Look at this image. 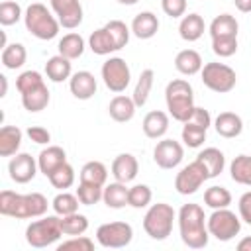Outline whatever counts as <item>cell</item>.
Returning <instances> with one entry per match:
<instances>
[{"label":"cell","mask_w":251,"mask_h":251,"mask_svg":"<svg viewBox=\"0 0 251 251\" xmlns=\"http://www.w3.org/2000/svg\"><path fill=\"white\" fill-rule=\"evenodd\" d=\"M61 235V216H45L41 220L31 222L25 227V241L35 249L53 245Z\"/></svg>","instance_id":"8"},{"label":"cell","mask_w":251,"mask_h":251,"mask_svg":"<svg viewBox=\"0 0 251 251\" xmlns=\"http://www.w3.org/2000/svg\"><path fill=\"white\" fill-rule=\"evenodd\" d=\"M229 175L237 184L251 186V155H237L229 165Z\"/></svg>","instance_id":"33"},{"label":"cell","mask_w":251,"mask_h":251,"mask_svg":"<svg viewBox=\"0 0 251 251\" xmlns=\"http://www.w3.org/2000/svg\"><path fill=\"white\" fill-rule=\"evenodd\" d=\"M212 51L218 57H231L237 51V37H214Z\"/></svg>","instance_id":"44"},{"label":"cell","mask_w":251,"mask_h":251,"mask_svg":"<svg viewBox=\"0 0 251 251\" xmlns=\"http://www.w3.org/2000/svg\"><path fill=\"white\" fill-rule=\"evenodd\" d=\"M25 133H27V137H29L33 143H39V145H45V143L51 141V133H49L45 127H41V126H29V127L25 129Z\"/></svg>","instance_id":"47"},{"label":"cell","mask_w":251,"mask_h":251,"mask_svg":"<svg viewBox=\"0 0 251 251\" xmlns=\"http://www.w3.org/2000/svg\"><path fill=\"white\" fill-rule=\"evenodd\" d=\"M37 169H39V165L29 153H16L8 163L10 178L18 184H25V182L33 180Z\"/></svg>","instance_id":"15"},{"label":"cell","mask_w":251,"mask_h":251,"mask_svg":"<svg viewBox=\"0 0 251 251\" xmlns=\"http://www.w3.org/2000/svg\"><path fill=\"white\" fill-rule=\"evenodd\" d=\"M22 129L18 126H4L0 129V155L2 157H12L18 153L22 145Z\"/></svg>","instance_id":"27"},{"label":"cell","mask_w":251,"mask_h":251,"mask_svg":"<svg viewBox=\"0 0 251 251\" xmlns=\"http://www.w3.org/2000/svg\"><path fill=\"white\" fill-rule=\"evenodd\" d=\"M47 198L41 192L31 194H18L12 190L0 192V214L10 216L16 220H29V218H41L47 212Z\"/></svg>","instance_id":"1"},{"label":"cell","mask_w":251,"mask_h":251,"mask_svg":"<svg viewBox=\"0 0 251 251\" xmlns=\"http://www.w3.org/2000/svg\"><path fill=\"white\" fill-rule=\"evenodd\" d=\"M47 178H49V182H51L55 188L67 190V188H71L73 182H75V169H73L69 163H63V165L57 167Z\"/></svg>","instance_id":"39"},{"label":"cell","mask_w":251,"mask_h":251,"mask_svg":"<svg viewBox=\"0 0 251 251\" xmlns=\"http://www.w3.org/2000/svg\"><path fill=\"white\" fill-rule=\"evenodd\" d=\"M159 31V20L153 12H139L131 22V33L139 39H151Z\"/></svg>","instance_id":"23"},{"label":"cell","mask_w":251,"mask_h":251,"mask_svg":"<svg viewBox=\"0 0 251 251\" xmlns=\"http://www.w3.org/2000/svg\"><path fill=\"white\" fill-rule=\"evenodd\" d=\"M206 131H208L206 127H202V126L186 120L184 126H182V141H184V145H188V147H200L206 141Z\"/></svg>","instance_id":"40"},{"label":"cell","mask_w":251,"mask_h":251,"mask_svg":"<svg viewBox=\"0 0 251 251\" xmlns=\"http://www.w3.org/2000/svg\"><path fill=\"white\" fill-rule=\"evenodd\" d=\"M22 18V8L18 2L12 0H4L0 4V24L2 25H12Z\"/></svg>","instance_id":"43"},{"label":"cell","mask_w":251,"mask_h":251,"mask_svg":"<svg viewBox=\"0 0 251 251\" xmlns=\"http://www.w3.org/2000/svg\"><path fill=\"white\" fill-rule=\"evenodd\" d=\"M239 24L231 14H220L210 24V35L214 37H237Z\"/></svg>","instance_id":"30"},{"label":"cell","mask_w":251,"mask_h":251,"mask_svg":"<svg viewBox=\"0 0 251 251\" xmlns=\"http://www.w3.org/2000/svg\"><path fill=\"white\" fill-rule=\"evenodd\" d=\"M206 226L210 235H214L218 241H231L241 231V218L227 208H218L208 216Z\"/></svg>","instance_id":"10"},{"label":"cell","mask_w":251,"mask_h":251,"mask_svg":"<svg viewBox=\"0 0 251 251\" xmlns=\"http://www.w3.org/2000/svg\"><path fill=\"white\" fill-rule=\"evenodd\" d=\"M139 171V163L131 153H120L114 161H112V175L116 180L120 182H131L137 176Z\"/></svg>","instance_id":"18"},{"label":"cell","mask_w":251,"mask_h":251,"mask_svg":"<svg viewBox=\"0 0 251 251\" xmlns=\"http://www.w3.org/2000/svg\"><path fill=\"white\" fill-rule=\"evenodd\" d=\"M196 159L206 167L210 178L218 176V175L224 171V167H226V157H224V153H222L220 149H216V147H206L204 151H200V153L196 155Z\"/></svg>","instance_id":"29"},{"label":"cell","mask_w":251,"mask_h":251,"mask_svg":"<svg viewBox=\"0 0 251 251\" xmlns=\"http://www.w3.org/2000/svg\"><path fill=\"white\" fill-rule=\"evenodd\" d=\"M135 102H133V98H129V96H124V94H118V96H114L112 100H110V104H108V114H110V118L114 120V122H120V124H126V122H129L133 116H135Z\"/></svg>","instance_id":"20"},{"label":"cell","mask_w":251,"mask_h":251,"mask_svg":"<svg viewBox=\"0 0 251 251\" xmlns=\"http://www.w3.org/2000/svg\"><path fill=\"white\" fill-rule=\"evenodd\" d=\"M141 127L149 139H161L169 129V116L163 110H153L143 118Z\"/></svg>","instance_id":"21"},{"label":"cell","mask_w":251,"mask_h":251,"mask_svg":"<svg viewBox=\"0 0 251 251\" xmlns=\"http://www.w3.org/2000/svg\"><path fill=\"white\" fill-rule=\"evenodd\" d=\"M127 198H129V188L126 186V182L116 180V182H110V184L104 186L102 200H104V204H106L108 208L120 210V208H124V206H129Z\"/></svg>","instance_id":"24"},{"label":"cell","mask_w":251,"mask_h":251,"mask_svg":"<svg viewBox=\"0 0 251 251\" xmlns=\"http://www.w3.org/2000/svg\"><path fill=\"white\" fill-rule=\"evenodd\" d=\"M214 129L218 135L231 139L243 131V122L235 112H220L218 118L214 120Z\"/></svg>","instance_id":"19"},{"label":"cell","mask_w":251,"mask_h":251,"mask_svg":"<svg viewBox=\"0 0 251 251\" xmlns=\"http://www.w3.org/2000/svg\"><path fill=\"white\" fill-rule=\"evenodd\" d=\"M25 59H27V51H25V47L22 43H10V45H6L2 49V55H0L2 65L6 69H10V71L20 69L25 63Z\"/></svg>","instance_id":"32"},{"label":"cell","mask_w":251,"mask_h":251,"mask_svg":"<svg viewBox=\"0 0 251 251\" xmlns=\"http://www.w3.org/2000/svg\"><path fill=\"white\" fill-rule=\"evenodd\" d=\"M102 194H104V186H100V184L80 182L78 188H76V196H78L80 204H84V206H92V204L100 202Z\"/></svg>","instance_id":"41"},{"label":"cell","mask_w":251,"mask_h":251,"mask_svg":"<svg viewBox=\"0 0 251 251\" xmlns=\"http://www.w3.org/2000/svg\"><path fill=\"white\" fill-rule=\"evenodd\" d=\"M208 171L206 167L194 159L192 163H188L186 167H182L178 173H176V178H175V188L178 194L182 196H188V194H194L202 184L204 180H208Z\"/></svg>","instance_id":"12"},{"label":"cell","mask_w":251,"mask_h":251,"mask_svg":"<svg viewBox=\"0 0 251 251\" xmlns=\"http://www.w3.org/2000/svg\"><path fill=\"white\" fill-rule=\"evenodd\" d=\"M51 8L59 24L67 29H75L82 22V6L78 0H51Z\"/></svg>","instance_id":"16"},{"label":"cell","mask_w":251,"mask_h":251,"mask_svg":"<svg viewBox=\"0 0 251 251\" xmlns=\"http://www.w3.org/2000/svg\"><path fill=\"white\" fill-rule=\"evenodd\" d=\"M161 8L171 18H180L186 12V0H161Z\"/></svg>","instance_id":"46"},{"label":"cell","mask_w":251,"mask_h":251,"mask_svg":"<svg viewBox=\"0 0 251 251\" xmlns=\"http://www.w3.org/2000/svg\"><path fill=\"white\" fill-rule=\"evenodd\" d=\"M16 88L22 94V104L27 112H41L49 104V88L37 71H25L16 78Z\"/></svg>","instance_id":"4"},{"label":"cell","mask_w":251,"mask_h":251,"mask_svg":"<svg viewBox=\"0 0 251 251\" xmlns=\"http://www.w3.org/2000/svg\"><path fill=\"white\" fill-rule=\"evenodd\" d=\"M237 251H251V237H243L237 243Z\"/></svg>","instance_id":"51"},{"label":"cell","mask_w":251,"mask_h":251,"mask_svg":"<svg viewBox=\"0 0 251 251\" xmlns=\"http://www.w3.org/2000/svg\"><path fill=\"white\" fill-rule=\"evenodd\" d=\"M184 157V149L175 139H161L153 149V161L161 169H175L180 165Z\"/></svg>","instance_id":"14"},{"label":"cell","mask_w":251,"mask_h":251,"mask_svg":"<svg viewBox=\"0 0 251 251\" xmlns=\"http://www.w3.org/2000/svg\"><path fill=\"white\" fill-rule=\"evenodd\" d=\"M24 22H25V29L33 37L43 39V41L53 39L59 33V27H61L59 20L41 2H33V4L27 6V10L24 14Z\"/></svg>","instance_id":"6"},{"label":"cell","mask_w":251,"mask_h":251,"mask_svg":"<svg viewBox=\"0 0 251 251\" xmlns=\"http://www.w3.org/2000/svg\"><path fill=\"white\" fill-rule=\"evenodd\" d=\"M200 76H202L204 86L218 94H226L233 90L237 82L235 71L226 63H206L200 71Z\"/></svg>","instance_id":"9"},{"label":"cell","mask_w":251,"mask_h":251,"mask_svg":"<svg viewBox=\"0 0 251 251\" xmlns=\"http://www.w3.org/2000/svg\"><path fill=\"white\" fill-rule=\"evenodd\" d=\"M129 41V27L122 20H110L104 27L96 29L88 37V47L94 55H110L120 51Z\"/></svg>","instance_id":"3"},{"label":"cell","mask_w":251,"mask_h":251,"mask_svg":"<svg viewBox=\"0 0 251 251\" xmlns=\"http://www.w3.org/2000/svg\"><path fill=\"white\" fill-rule=\"evenodd\" d=\"M133 239V229L127 222H110L102 224L96 229V241L106 249H122Z\"/></svg>","instance_id":"11"},{"label":"cell","mask_w":251,"mask_h":251,"mask_svg":"<svg viewBox=\"0 0 251 251\" xmlns=\"http://www.w3.org/2000/svg\"><path fill=\"white\" fill-rule=\"evenodd\" d=\"M71 71H73L71 69V59H67L63 55H55V57L47 59V63H45V75L53 82H63V80L71 78L73 76Z\"/></svg>","instance_id":"28"},{"label":"cell","mask_w":251,"mask_h":251,"mask_svg":"<svg viewBox=\"0 0 251 251\" xmlns=\"http://www.w3.org/2000/svg\"><path fill=\"white\" fill-rule=\"evenodd\" d=\"M165 100H167V110L176 122H186L190 120L194 112V90L188 80L175 78L167 84L165 88Z\"/></svg>","instance_id":"5"},{"label":"cell","mask_w":251,"mask_h":251,"mask_svg":"<svg viewBox=\"0 0 251 251\" xmlns=\"http://www.w3.org/2000/svg\"><path fill=\"white\" fill-rule=\"evenodd\" d=\"M151 198H153V192L147 184H135V186L129 188L127 202H129L131 208H145V206H149Z\"/></svg>","instance_id":"42"},{"label":"cell","mask_w":251,"mask_h":251,"mask_svg":"<svg viewBox=\"0 0 251 251\" xmlns=\"http://www.w3.org/2000/svg\"><path fill=\"white\" fill-rule=\"evenodd\" d=\"M69 249H75V251H92L94 249V241L86 235H73L71 239L63 241L57 245V251H69Z\"/></svg>","instance_id":"45"},{"label":"cell","mask_w":251,"mask_h":251,"mask_svg":"<svg viewBox=\"0 0 251 251\" xmlns=\"http://www.w3.org/2000/svg\"><path fill=\"white\" fill-rule=\"evenodd\" d=\"M63 163H67V153L63 147L59 145H49L47 149H43L37 157V165H39V171L49 176L57 167H61Z\"/></svg>","instance_id":"22"},{"label":"cell","mask_w":251,"mask_h":251,"mask_svg":"<svg viewBox=\"0 0 251 251\" xmlns=\"http://www.w3.org/2000/svg\"><path fill=\"white\" fill-rule=\"evenodd\" d=\"M102 78L108 90L112 92H124L129 84L131 78V71L126 63V59L122 57H110L108 61H104L102 65Z\"/></svg>","instance_id":"13"},{"label":"cell","mask_w":251,"mask_h":251,"mask_svg":"<svg viewBox=\"0 0 251 251\" xmlns=\"http://www.w3.org/2000/svg\"><path fill=\"white\" fill-rule=\"evenodd\" d=\"M175 218H176V214H175L171 204L157 202V204H153L145 212V216H143V229H145V233L151 239L163 241V239H167L171 235Z\"/></svg>","instance_id":"7"},{"label":"cell","mask_w":251,"mask_h":251,"mask_svg":"<svg viewBox=\"0 0 251 251\" xmlns=\"http://www.w3.org/2000/svg\"><path fill=\"white\" fill-rule=\"evenodd\" d=\"M78 176H80V182H90V184L104 186L106 184V178H108V169L100 161H88L80 169V175Z\"/></svg>","instance_id":"34"},{"label":"cell","mask_w":251,"mask_h":251,"mask_svg":"<svg viewBox=\"0 0 251 251\" xmlns=\"http://www.w3.org/2000/svg\"><path fill=\"white\" fill-rule=\"evenodd\" d=\"M204 20L200 14H188V16H182L180 24H178V33L184 41H198L202 35H204Z\"/></svg>","instance_id":"26"},{"label":"cell","mask_w":251,"mask_h":251,"mask_svg":"<svg viewBox=\"0 0 251 251\" xmlns=\"http://www.w3.org/2000/svg\"><path fill=\"white\" fill-rule=\"evenodd\" d=\"M153 78H155V73H153L151 69L141 71V75H139V78H137V84H135V88H133V94H131V98H133V102H135L137 108H139V106H145V102H147V98H149V92H151V88H153Z\"/></svg>","instance_id":"35"},{"label":"cell","mask_w":251,"mask_h":251,"mask_svg":"<svg viewBox=\"0 0 251 251\" xmlns=\"http://www.w3.org/2000/svg\"><path fill=\"white\" fill-rule=\"evenodd\" d=\"M0 82H2V92H0V96H6V90H8V80H6V76H4V75H0Z\"/></svg>","instance_id":"52"},{"label":"cell","mask_w":251,"mask_h":251,"mask_svg":"<svg viewBox=\"0 0 251 251\" xmlns=\"http://www.w3.org/2000/svg\"><path fill=\"white\" fill-rule=\"evenodd\" d=\"M190 122H194V124H198V126H202V127H210L212 126V118H210V112L208 110H204V108H194V112H192V116H190Z\"/></svg>","instance_id":"49"},{"label":"cell","mask_w":251,"mask_h":251,"mask_svg":"<svg viewBox=\"0 0 251 251\" xmlns=\"http://www.w3.org/2000/svg\"><path fill=\"white\" fill-rule=\"evenodd\" d=\"M69 88H71V94H73L75 98H78V100H88V98H92V96L96 94L98 84H96V78H94L92 73H88V71H78V73H75V75L71 76Z\"/></svg>","instance_id":"17"},{"label":"cell","mask_w":251,"mask_h":251,"mask_svg":"<svg viewBox=\"0 0 251 251\" xmlns=\"http://www.w3.org/2000/svg\"><path fill=\"white\" fill-rule=\"evenodd\" d=\"M237 208H239V218H241L245 224L251 226V190L241 194Z\"/></svg>","instance_id":"48"},{"label":"cell","mask_w":251,"mask_h":251,"mask_svg":"<svg viewBox=\"0 0 251 251\" xmlns=\"http://www.w3.org/2000/svg\"><path fill=\"white\" fill-rule=\"evenodd\" d=\"M116 2H120V4H124V6H133V4H137L139 0H116Z\"/></svg>","instance_id":"53"},{"label":"cell","mask_w":251,"mask_h":251,"mask_svg":"<svg viewBox=\"0 0 251 251\" xmlns=\"http://www.w3.org/2000/svg\"><path fill=\"white\" fill-rule=\"evenodd\" d=\"M175 67H176V71L180 75L192 76V75H196V73L202 71L204 63H202V57H200L198 51H194V49H182L175 57Z\"/></svg>","instance_id":"25"},{"label":"cell","mask_w":251,"mask_h":251,"mask_svg":"<svg viewBox=\"0 0 251 251\" xmlns=\"http://www.w3.org/2000/svg\"><path fill=\"white\" fill-rule=\"evenodd\" d=\"M61 229H63V235H82L86 229H88V218L75 212V214H69V216H61Z\"/></svg>","instance_id":"37"},{"label":"cell","mask_w":251,"mask_h":251,"mask_svg":"<svg viewBox=\"0 0 251 251\" xmlns=\"http://www.w3.org/2000/svg\"><path fill=\"white\" fill-rule=\"evenodd\" d=\"M235 2V8L243 14H249L251 12V0H233Z\"/></svg>","instance_id":"50"},{"label":"cell","mask_w":251,"mask_h":251,"mask_svg":"<svg viewBox=\"0 0 251 251\" xmlns=\"http://www.w3.org/2000/svg\"><path fill=\"white\" fill-rule=\"evenodd\" d=\"M204 204L212 210L227 208L231 204V192L226 186H210L204 192Z\"/></svg>","instance_id":"36"},{"label":"cell","mask_w":251,"mask_h":251,"mask_svg":"<svg viewBox=\"0 0 251 251\" xmlns=\"http://www.w3.org/2000/svg\"><path fill=\"white\" fill-rule=\"evenodd\" d=\"M59 55L67 57V59H78L84 53V39L80 37V33H67L59 39Z\"/></svg>","instance_id":"31"},{"label":"cell","mask_w":251,"mask_h":251,"mask_svg":"<svg viewBox=\"0 0 251 251\" xmlns=\"http://www.w3.org/2000/svg\"><path fill=\"white\" fill-rule=\"evenodd\" d=\"M206 216L200 204H184L178 210V229H180V239L186 247L190 249H202L208 245V226H206Z\"/></svg>","instance_id":"2"},{"label":"cell","mask_w":251,"mask_h":251,"mask_svg":"<svg viewBox=\"0 0 251 251\" xmlns=\"http://www.w3.org/2000/svg\"><path fill=\"white\" fill-rule=\"evenodd\" d=\"M78 204H80L78 196L76 194H71V192H65V190L59 192L53 198V202H51V206H53V210H55L57 216H69V214L78 212Z\"/></svg>","instance_id":"38"}]
</instances>
